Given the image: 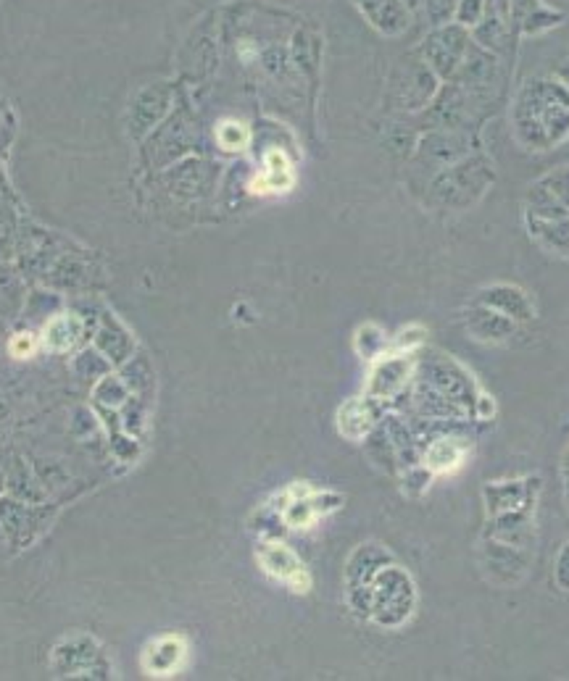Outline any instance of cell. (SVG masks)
<instances>
[{"mask_svg":"<svg viewBox=\"0 0 569 681\" xmlns=\"http://www.w3.org/2000/svg\"><path fill=\"white\" fill-rule=\"evenodd\" d=\"M264 164H266V168H264L261 174L251 182V193H256V195L288 193L290 187L295 184L293 166H290L288 156H285L282 150H269L266 158H264Z\"/></svg>","mask_w":569,"mask_h":681,"instance_id":"obj_1","label":"cell"},{"mask_svg":"<svg viewBox=\"0 0 569 681\" xmlns=\"http://www.w3.org/2000/svg\"><path fill=\"white\" fill-rule=\"evenodd\" d=\"M261 563L264 568L269 571V573H274L277 579L290 581V584L295 587V592H306L308 589L306 571L300 568L298 558H295L288 547H282V544H266L261 550Z\"/></svg>","mask_w":569,"mask_h":681,"instance_id":"obj_2","label":"cell"},{"mask_svg":"<svg viewBox=\"0 0 569 681\" xmlns=\"http://www.w3.org/2000/svg\"><path fill=\"white\" fill-rule=\"evenodd\" d=\"M182 655H185V644L169 636V639H161L150 647L148 653V668L153 673H169L174 671L179 663H182Z\"/></svg>","mask_w":569,"mask_h":681,"instance_id":"obj_3","label":"cell"},{"mask_svg":"<svg viewBox=\"0 0 569 681\" xmlns=\"http://www.w3.org/2000/svg\"><path fill=\"white\" fill-rule=\"evenodd\" d=\"M77 337H79V321L72 316H58L45 329V345L50 350H69Z\"/></svg>","mask_w":569,"mask_h":681,"instance_id":"obj_4","label":"cell"},{"mask_svg":"<svg viewBox=\"0 0 569 681\" xmlns=\"http://www.w3.org/2000/svg\"><path fill=\"white\" fill-rule=\"evenodd\" d=\"M216 139H219V145H222L224 150H243V147L248 145V139H251V132H248L240 121L227 119L216 127Z\"/></svg>","mask_w":569,"mask_h":681,"instance_id":"obj_5","label":"cell"},{"mask_svg":"<svg viewBox=\"0 0 569 681\" xmlns=\"http://www.w3.org/2000/svg\"><path fill=\"white\" fill-rule=\"evenodd\" d=\"M32 350H35V337H32L29 331H24V334H16V337L11 340V353H13L16 358H29V355H32Z\"/></svg>","mask_w":569,"mask_h":681,"instance_id":"obj_6","label":"cell"}]
</instances>
